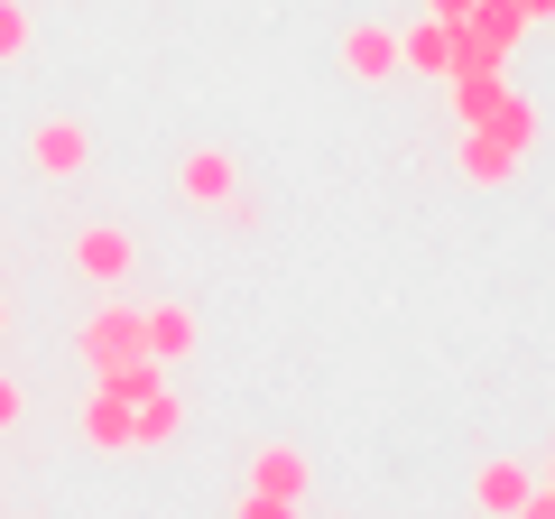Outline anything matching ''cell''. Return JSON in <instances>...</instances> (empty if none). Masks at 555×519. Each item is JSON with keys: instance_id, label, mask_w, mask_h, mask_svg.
Returning a JSON list of instances; mask_svg holds the SVG:
<instances>
[{"instance_id": "1", "label": "cell", "mask_w": 555, "mask_h": 519, "mask_svg": "<svg viewBox=\"0 0 555 519\" xmlns=\"http://www.w3.org/2000/svg\"><path fill=\"white\" fill-rule=\"evenodd\" d=\"M130 353H149V306L102 298L93 316L75 325V362H83V371H112V362H130Z\"/></svg>"}, {"instance_id": "2", "label": "cell", "mask_w": 555, "mask_h": 519, "mask_svg": "<svg viewBox=\"0 0 555 519\" xmlns=\"http://www.w3.org/2000/svg\"><path fill=\"white\" fill-rule=\"evenodd\" d=\"M75 269L93 288H130V269H139V241L120 232V223H83L75 232Z\"/></svg>"}, {"instance_id": "3", "label": "cell", "mask_w": 555, "mask_h": 519, "mask_svg": "<svg viewBox=\"0 0 555 519\" xmlns=\"http://www.w3.org/2000/svg\"><path fill=\"white\" fill-rule=\"evenodd\" d=\"M177 195L195 204V214L232 204V195H241V167H232V149H185V167H177Z\"/></svg>"}, {"instance_id": "4", "label": "cell", "mask_w": 555, "mask_h": 519, "mask_svg": "<svg viewBox=\"0 0 555 519\" xmlns=\"http://www.w3.org/2000/svg\"><path fill=\"white\" fill-rule=\"evenodd\" d=\"M28 159H38V177H83L93 167V130L83 121H38L28 130Z\"/></svg>"}, {"instance_id": "5", "label": "cell", "mask_w": 555, "mask_h": 519, "mask_svg": "<svg viewBox=\"0 0 555 519\" xmlns=\"http://www.w3.org/2000/svg\"><path fill=\"white\" fill-rule=\"evenodd\" d=\"M343 75L352 84H389L398 75V28H379V20L343 28Z\"/></svg>"}, {"instance_id": "6", "label": "cell", "mask_w": 555, "mask_h": 519, "mask_svg": "<svg viewBox=\"0 0 555 519\" xmlns=\"http://www.w3.org/2000/svg\"><path fill=\"white\" fill-rule=\"evenodd\" d=\"M398 75L454 84V38H444V20H416V28H398Z\"/></svg>"}, {"instance_id": "7", "label": "cell", "mask_w": 555, "mask_h": 519, "mask_svg": "<svg viewBox=\"0 0 555 519\" xmlns=\"http://www.w3.org/2000/svg\"><path fill=\"white\" fill-rule=\"evenodd\" d=\"M454 177L491 195V186H509V177H518V149H509V140H491V130H463V149H454Z\"/></svg>"}, {"instance_id": "8", "label": "cell", "mask_w": 555, "mask_h": 519, "mask_svg": "<svg viewBox=\"0 0 555 519\" xmlns=\"http://www.w3.org/2000/svg\"><path fill=\"white\" fill-rule=\"evenodd\" d=\"M83 445H93V455H130L139 445V408L112 400V390H93V400H83Z\"/></svg>"}, {"instance_id": "9", "label": "cell", "mask_w": 555, "mask_h": 519, "mask_svg": "<svg viewBox=\"0 0 555 519\" xmlns=\"http://www.w3.org/2000/svg\"><path fill=\"white\" fill-rule=\"evenodd\" d=\"M528 492H537V473H528V464H509V455L473 473V510L481 519H518V501H528Z\"/></svg>"}, {"instance_id": "10", "label": "cell", "mask_w": 555, "mask_h": 519, "mask_svg": "<svg viewBox=\"0 0 555 519\" xmlns=\"http://www.w3.org/2000/svg\"><path fill=\"white\" fill-rule=\"evenodd\" d=\"M250 492H278V501H306V492H315V464H306L297 445H259V455H250Z\"/></svg>"}, {"instance_id": "11", "label": "cell", "mask_w": 555, "mask_h": 519, "mask_svg": "<svg viewBox=\"0 0 555 519\" xmlns=\"http://www.w3.org/2000/svg\"><path fill=\"white\" fill-rule=\"evenodd\" d=\"M473 130H491V140H509L518 159H528V149H537V130H546V112H537V93H518V84H509V93H500L491 112L473 121Z\"/></svg>"}, {"instance_id": "12", "label": "cell", "mask_w": 555, "mask_h": 519, "mask_svg": "<svg viewBox=\"0 0 555 519\" xmlns=\"http://www.w3.org/2000/svg\"><path fill=\"white\" fill-rule=\"evenodd\" d=\"M444 93H454V121H463V130H473V121L491 112L500 93H509V65H463V75L444 84Z\"/></svg>"}, {"instance_id": "13", "label": "cell", "mask_w": 555, "mask_h": 519, "mask_svg": "<svg viewBox=\"0 0 555 519\" xmlns=\"http://www.w3.org/2000/svg\"><path fill=\"white\" fill-rule=\"evenodd\" d=\"M93 390H112V400H149V390H167V362L158 353H130V362H112V371H93Z\"/></svg>"}, {"instance_id": "14", "label": "cell", "mask_w": 555, "mask_h": 519, "mask_svg": "<svg viewBox=\"0 0 555 519\" xmlns=\"http://www.w3.org/2000/svg\"><path fill=\"white\" fill-rule=\"evenodd\" d=\"M149 353H158V362H185V353H195V306H177V298L149 306Z\"/></svg>"}, {"instance_id": "15", "label": "cell", "mask_w": 555, "mask_h": 519, "mask_svg": "<svg viewBox=\"0 0 555 519\" xmlns=\"http://www.w3.org/2000/svg\"><path fill=\"white\" fill-rule=\"evenodd\" d=\"M473 28L500 47V56H518V47H528V10H518V0H473Z\"/></svg>"}, {"instance_id": "16", "label": "cell", "mask_w": 555, "mask_h": 519, "mask_svg": "<svg viewBox=\"0 0 555 519\" xmlns=\"http://www.w3.org/2000/svg\"><path fill=\"white\" fill-rule=\"evenodd\" d=\"M185 427V400L177 390H149V400H139V445H167Z\"/></svg>"}, {"instance_id": "17", "label": "cell", "mask_w": 555, "mask_h": 519, "mask_svg": "<svg viewBox=\"0 0 555 519\" xmlns=\"http://www.w3.org/2000/svg\"><path fill=\"white\" fill-rule=\"evenodd\" d=\"M28 47H38V20H28L20 0H0V65H20Z\"/></svg>"}, {"instance_id": "18", "label": "cell", "mask_w": 555, "mask_h": 519, "mask_svg": "<svg viewBox=\"0 0 555 519\" xmlns=\"http://www.w3.org/2000/svg\"><path fill=\"white\" fill-rule=\"evenodd\" d=\"M232 519H306V501H278V492H241Z\"/></svg>"}, {"instance_id": "19", "label": "cell", "mask_w": 555, "mask_h": 519, "mask_svg": "<svg viewBox=\"0 0 555 519\" xmlns=\"http://www.w3.org/2000/svg\"><path fill=\"white\" fill-rule=\"evenodd\" d=\"M20 418H28V390H20L10 371H0V427H20Z\"/></svg>"}, {"instance_id": "20", "label": "cell", "mask_w": 555, "mask_h": 519, "mask_svg": "<svg viewBox=\"0 0 555 519\" xmlns=\"http://www.w3.org/2000/svg\"><path fill=\"white\" fill-rule=\"evenodd\" d=\"M518 519H555V482H537V492L518 501Z\"/></svg>"}, {"instance_id": "21", "label": "cell", "mask_w": 555, "mask_h": 519, "mask_svg": "<svg viewBox=\"0 0 555 519\" xmlns=\"http://www.w3.org/2000/svg\"><path fill=\"white\" fill-rule=\"evenodd\" d=\"M426 20H473V0H426Z\"/></svg>"}, {"instance_id": "22", "label": "cell", "mask_w": 555, "mask_h": 519, "mask_svg": "<svg viewBox=\"0 0 555 519\" xmlns=\"http://www.w3.org/2000/svg\"><path fill=\"white\" fill-rule=\"evenodd\" d=\"M518 10H528V28H537V20H555V0H518Z\"/></svg>"}, {"instance_id": "23", "label": "cell", "mask_w": 555, "mask_h": 519, "mask_svg": "<svg viewBox=\"0 0 555 519\" xmlns=\"http://www.w3.org/2000/svg\"><path fill=\"white\" fill-rule=\"evenodd\" d=\"M0 334H10V298H0Z\"/></svg>"}, {"instance_id": "24", "label": "cell", "mask_w": 555, "mask_h": 519, "mask_svg": "<svg viewBox=\"0 0 555 519\" xmlns=\"http://www.w3.org/2000/svg\"><path fill=\"white\" fill-rule=\"evenodd\" d=\"M537 482H555V455H546V473H537Z\"/></svg>"}]
</instances>
